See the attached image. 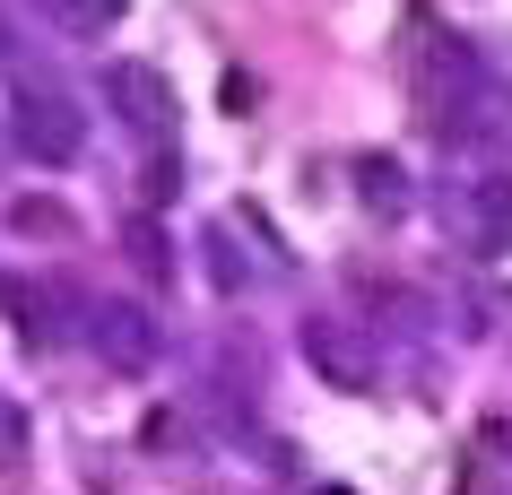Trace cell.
<instances>
[{"instance_id": "4", "label": "cell", "mask_w": 512, "mask_h": 495, "mask_svg": "<svg viewBox=\"0 0 512 495\" xmlns=\"http://www.w3.org/2000/svg\"><path fill=\"white\" fill-rule=\"evenodd\" d=\"M304 365H313L330 391H374V348H365V330H356V322L313 313V322H304Z\"/></svg>"}, {"instance_id": "12", "label": "cell", "mask_w": 512, "mask_h": 495, "mask_svg": "<svg viewBox=\"0 0 512 495\" xmlns=\"http://www.w3.org/2000/svg\"><path fill=\"white\" fill-rule=\"evenodd\" d=\"M96 495H105V487H96Z\"/></svg>"}, {"instance_id": "6", "label": "cell", "mask_w": 512, "mask_h": 495, "mask_svg": "<svg viewBox=\"0 0 512 495\" xmlns=\"http://www.w3.org/2000/svg\"><path fill=\"white\" fill-rule=\"evenodd\" d=\"M53 304H61V296L44 287V278H0V313H9V330H18V348H35V357L61 339Z\"/></svg>"}, {"instance_id": "10", "label": "cell", "mask_w": 512, "mask_h": 495, "mask_svg": "<svg viewBox=\"0 0 512 495\" xmlns=\"http://www.w3.org/2000/svg\"><path fill=\"white\" fill-rule=\"evenodd\" d=\"M131 261L148 278H174V252H165V226L157 218H131Z\"/></svg>"}, {"instance_id": "8", "label": "cell", "mask_w": 512, "mask_h": 495, "mask_svg": "<svg viewBox=\"0 0 512 495\" xmlns=\"http://www.w3.org/2000/svg\"><path fill=\"white\" fill-rule=\"evenodd\" d=\"M35 9H44L61 35H105V27H122V0H35Z\"/></svg>"}, {"instance_id": "3", "label": "cell", "mask_w": 512, "mask_h": 495, "mask_svg": "<svg viewBox=\"0 0 512 495\" xmlns=\"http://www.w3.org/2000/svg\"><path fill=\"white\" fill-rule=\"evenodd\" d=\"M87 339H96V357H105L113 374H148L157 348H165V330L148 322V304H122V296L87 313Z\"/></svg>"}, {"instance_id": "1", "label": "cell", "mask_w": 512, "mask_h": 495, "mask_svg": "<svg viewBox=\"0 0 512 495\" xmlns=\"http://www.w3.org/2000/svg\"><path fill=\"white\" fill-rule=\"evenodd\" d=\"M9 139H18L35 165H79V148H87V113L70 105L61 87L18 79V96H9Z\"/></svg>"}, {"instance_id": "9", "label": "cell", "mask_w": 512, "mask_h": 495, "mask_svg": "<svg viewBox=\"0 0 512 495\" xmlns=\"http://www.w3.org/2000/svg\"><path fill=\"white\" fill-rule=\"evenodd\" d=\"M9 226H18V235H53V244H61V235H79V218H70V209H61V200H9Z\"/></svg>"}, {"instance_id": "11", "label": "cell", "mask_w": 512, "mask_h": 495, "mask_svg": "<svg viewBox=\"0 0 512 495\" xmlns=\"http://www.w3.org/2000/svg\"><path fill=\"white\" fill-rule=\"evenodd\" d=\"M18 452H27V417L0 400V461H18Z\"/></svg>"}, {"instance_id": "2", "label": "cell", "mask_w": 512, "mask_h": 495, "mask_svg": "<svg viewBox=\"0 0 512 495\" xmlns=\"http://www.w3.org/2000/svg\"><path fill=\"white\" fill-rule=\"evenodd\" d=\"M105 113L131 139L157 148V139L174 131V79H165L157 61H105Z\"/></svg>"}, {"instance_id": "7", "label": "cell", "mask_w": 512, "mask_h": 495, "mask_svg": "<svg viewBox=\"0 0 512 495\" xmlns=\"http://www.w3.org/2000/svg\"><path fill=\"white\" fill-rule=\"evenodd\" d=\"M356 192H365V209L400 218V209H408V174H400L391 157H356Z\"/></svg>"}, {"instance_id": "5", "label": "cell", "mask_w": 512, "mask_h": 495, "mask_svg": "<svg viewBox=\"0 0 512 495\" xmlns=\"http://www.w3.org/2000/svg\"><path fill=\"white\" fill-rule=\"evenodd\" d=\"M460 235L478 252H495V261L512 252V174H478V183L460 192Z\"/></svg>"}]
</instances>
